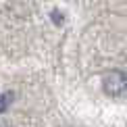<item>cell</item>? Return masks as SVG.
Returning <instances> with one entry per match:
<instances>
[{
  "label": "cell",
  "mask_w": 127,
  "mask_h": 127,
  "mask_svg": "<svg viewBox=\"0 0 127 127\" xmlns=\"http://www.w3.org/2000/svg\"><path fill=\"white\" fill-rule=\"evenodd\" d=\"M102 90L108 94V96H119L127 90V73L123 71H108L106 75L102 77Z\"/></svg>",
  "instance_id": "6da1fadb"
},
{
  "label": "cell",
  "mask_w": 127,
  "mask_h": 127,
  "mask_svg": "<svg viewBox=\"0 0 127 127\" xmlns=\"http://www.w3.org/2000/svg\"><path fill=\"white\" fill-rule=\"evenodd\" d=\"M15 102V94L13 92H4V94H0V113H4L10 104Z\"/></svg>",
  "instance_id": "7a4b0ae2"
}]
</instances>
